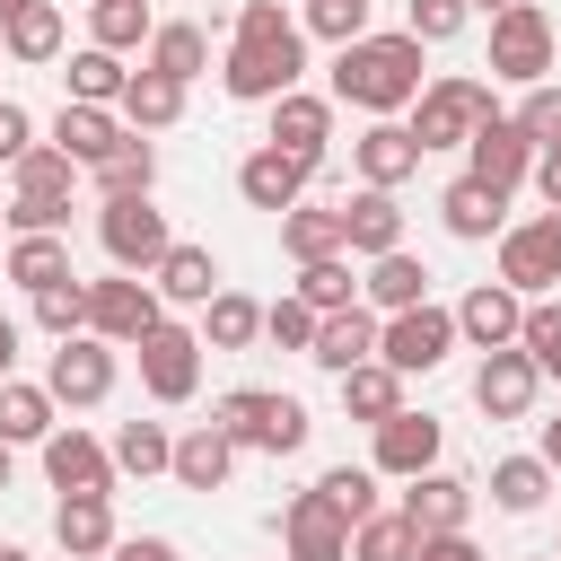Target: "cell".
<instances>
[{
  "instance_id": "681fc988",
  "label": "cell",
  "mask_w": 561,
  "mask_h": 561,
  "mask_svg": "<svg viewBox=\"0 0 561 561\" xmlns=\"http://www.w3.org/2000/svg\"><path fill=\"white\" fill-rule=\"evenodd\" d=\"M298 26H307V35H324V44L342 53V44H359V35H368V0H307V18H298Z\"/></svg>"
},
{
  "instance_id": "52a82bcc",
  "label": "cell",
  "mask_w": 561,
  "mask_h": 561,
  "mask_svg": "<svg viewBox=\"0 0 561 561\" xmlns=\"http://www.w3.org/2000/svg\"><path fill=\"white\" fill-rule=\"evenodd\" d=\"M491 79H517V88L552 79V18L535 0H517V9L491 18Z\"/></svg>"
},
{
  "instance_id": "e7e4bbea",
  "label": "cell",
  "mask_w": 561,
  "mask_h": 561,
  "mask_svg": "<svg viewBox=\"0 0 561 561\" xmlns=\"http://www.w3.org/2000/svg\"><path fill=\"white\" fill-rule=\"evenodd\" d=\"M0 561H26V552H18V543H0Z\"/></svg>"
},
{
  "instance_id": "8d00e7d4",
  "label": "cell",
  "mask_w": 561,
  "mask_h": 561,
  "mask_svg": "<svg viewBox=\"0 0 561 561\" xmlns=\"http://www.w3.org/2000/svg\"><path fill=\"white\" fill-rule=\"evenodd\" d=\"M280 245H289V263H333L342 254V210H324V202L280 210Z\"/></svg>"
},
{
  "instance_id": "7bdbcfd3",
  "label": "cell",
  "mask_w": 561,
  "mask_h": 561,
  "mask_svg": "<svg viewBox=\"0 0 561 561\" xmlns=\"http://www.w3.org/2000/svg\"><path fill=\"white\" fill-rule=\"evenodd\" d=\"M412 552H421V535H412L403 508H377V517L351 526V561H412Z\"/></svg>"
},
{
  "instance_id": "ac0fdd59",
  "label": "cell",
  "mask_w": 561,
  "mask_h": 561,
  "mask_svg": "<svg viewBox=\"0 0 561 561\" xmlns=\"http://www.w3.org/2000/svg\"><path fill=\"white\" fill-rule=\"evenodd\" d=\"M351 167H359V184H368V193H394V184H412V175H421V140H412L403 123H368V131L351 140Z\"/></svg>"
},
{
  "instance_id": "ee69618b",
  "label": "cell",
  "mask_w": 561,
  "mask_h": 561,
  "mask_svg": "<svg viewBox=\"0 0 561 561\" xmlns=\"http://www.w3.org/2000/svg\"><path fill=\"white\" fill-rule=\"evenodd\" d=\"M61 79H70V105H114V96H123V79H131V70H123V61H114V53H96V44H79V53H70V70H61Z\"/></svg>"
},
{
  "instance_id": "d4e9b609",
  "label": "cell",
  "mask_w": 561,
  "mask_h": 561,
  "mask_svg": "<svg viewBox=\"0 0 561 561\" xmlns=\"http://www.w3.org/2000/svg\"><path fill=\"white\" fill-rule=\"evenodd\" d=\"M149 289H158V307H210L219 298V263H210V245H167L158 254V272H149Z\"/></svg>"
},
{
  "instance_id": "6f0895ef",
  "label": "cell",
  "mask_w": 561,
  "mask_h": 561,
  "mask_svg": "<svg viewBox=\"0 0 561 561\" xmlns=\"http://www.w3.org/2000/svg\"><path fill=\"white\" fill-rule=\"evenodd\" d=\"M535 193L561 210V149H543V158H535Z\"/></svg>"
},
{
  "instance_id": "f907efd6",
  "label": "cell",
  "mask_w": 561,
  "mask_h": 561,
  "mask_svg": "<svg viewBox=\"0 0 561 561\" xmlns=\"http://www.w3.org/2000/svg\"><path fill=\"white\" fill-rule=\"evenodd\" d=\"M508 123L526 131V149H535V158H543V149H561V88H552V79H543V88H526V105H517Z\"/></svg>"
},
{
  "instance_id": "8992f818",
  "label": "cell",
  "mask_w": 561,
  "mask_h": 561,
  "mask_svg": "<svg viewBox=\"0 0 561 561\" xmlns=\"http://www.w3.org/2000/svg\"><path fill=\"white\" fill-rule=\"evenodd\" d=\"M44 394H53V412H96V403L114 394V342H96V333L53 342V359H44Z\"/></svg>"
},
{
  "instance_id": "5b68a950",
  "label": "cell",
  "mask_w": 561,
  "mask_h": 561,
  "mask_svg": "<svg viewBox=\"0 0 561 561\" xmlns=\"http://www.w3.org/2000/svg\"><path fill=\"white\" fill-rule=\"evenodd\" d=\"M447 351H456V307H403V316H377V359H386L394 377H430Z\"/></svg>"
},
{
  "instance_id": "f5cc1de1",
  "label": "cell",
  "mask_w": 561,
  "mask_h": 561,
  "mask_svg": "<svg viewBox=\"0 0 561 561\" xmlns=\"http://www.w3.org/2000/svg\"><path fill=\"white\" fill-rule=\"evenodd\" d=\"M263 342H280V351H307V342H316V307H307L298 289H289V298H272V307H263Z\"/></svg>"
},
{
  "instance_id": "f546056e",
  "label": "cell",
  "mask_w": 561,
  "mask_h": 561,
  "mask_svg": "<svg viewBox=\"0 0 561 561\" xmlns=\"http://www.w3.org/2000/svg\"><path fill=\"white\" fill-rule=\"evenodd\" d=\"M359 289H368V307H377V316H403V307H430V263H421V254H377Z\"/></svg>"
},
{
  "instance_id": "30bf717a",
  "label": "cell",
  "mask_w": 561,
  "mask_h": 561,
  "mask_svg": "<svg viewBox=\"0 0 561 561\" xmlns=\"http://www.w3.org/2000/svg\"><path fill=\"white\" fill-rule=\"evenodd\" d=\"M552 280H561V210L500 228V289H517V298H543Z\"/></svg>"
},
{
  "instance_id": "7c38bea8",
  "label": "cell",
  "mask_w": 561,
  "mask_h": 561,
  "mask_svg": "<svg viewBox=\"0 0 561 561\" xmlns=\"http://www.w3.org/2000/svg\"><path fill=\"white\" fill-rule=\"evenodd\" d=\"M316 175H324V158H289V149H272V140H263V149H245L237 193H245L254 210H272V219H280V210H298V202H307V184H316Z\"/></svg>"
},
{
  "instance_id": "f6af8a7d",
  "label": "cell",
  "mask_w": 561,
  "mask_h": 561,
  "mask_svg": "<svg viewBox=\"0 0 561 561\" xmlns=\"http://www.w3.org/2000/svg\"><path fill=\"white\" fill-rule=\"evenodd\" d=\"M298 298H307L316 316H333V307H359V280H351V254H333V263H298Z\"/></svg>"
},
{
  "instance_id": "603a6c76",
  "label": "cell",
  "mask_w": 561,
  "mask_h": 561,
  "mask_svg": "<svg viewBox=\"0 0 561 561\" xmlns=\"http://www.w3.org/2000/svg\"><path fill=\"white\" fill-rule=\"evenodd\" d=\"M517 324H526V298H517V289H500V280L465 289V307H456V342H473V351H508V342H517Z\"/></svg>"
},
{
  "instance_id": "d590c367",
  "label": "cell",
  "mask_w": 561,
  "mask_h": 561,
  "mask_svg": "<svg viewBox=\"0 0 561 561\" xmlns=\"http://www.w3.org/2000/svg\"><path fill=\"white\" fill-rule=\"evenodd\" d=\"M61 421H53V394L44 386H26V377H9L0 386V447H44Z\"/></svg>"
},
{
  "instance_id": "836d02e7",
  "label": "cell",
  "mask_w": 561,
  "mask_h": 561,
  "mask_svg": "<svg viewBox=\"0 0 561 561\" xmlns=\"http://www.w3.org/2000/svg\"><path fill=\"white\" fill-rule=\"evenodd\" d=\"M0 272H9V280H18L26 298H35V289H53V280H79V272H70V237H53V228H35V237H18Z\"/></svg>"
},
{
  "instance_id": "6da1fadb",
  "label": "cell",
  "mask_w": 561,
  "mask_h": 561,
  "mask_svg": "<svg viewBox=\"0 0 561 561\" xmlns=\"http://www.w3.org/2000/svg\"><path fill=\"white\" fill-rule=\"evenodd\" d=\"M219 88L237 105H272L289 88H307V26L280 9V0H245L237 9V44L219 61Z\"/></svg>"
},
{
  "instance_id": "816d5d0a",
  "label": "cell",
  "mask_w": 561,
  "mask_h": 561,
  "mask_svg": "<svg viewBox=\"0 0 561 561\" xmlns=\"http://www.w3.org/2000/svg\"><path fill=\"white\" fill-rule=\"evenodd\" d=\"M316 491H324V500H333L351 526H359V517H377V473H368V465H333Z\"/></svg>"
},
{
  "instance_id": "ab89813d",
  "label": "cell",
  "mask_w": 561,
  "mask_h": 561,
  "mask_svg": "<svg viewBox=\"0 0 561 561\" xmlns=\"http://www.w3.org/2000/svg\"><path fill=\"white\" fill-rule=\"evenodd\" d=\"M149 26H158V18H149V0H96V9H88V44H96V53H114V61H123V53H140V44H149Z\"/></svg>"
},
{
  "instance_id": "94428289",
  "label": "cell",
  "mask_w": 561,
  "mask_h": 561,
  "mask_svg": "<svg viewBox=\"0 0 561 561\" xmlns=\"http://www.w3.org/2000/svg\"><path fill=\"white\" fill-rule=\"evenodd\" d=\"M465 9H473V18H500V9H517V0H465Z\"/></svg>"
},
{
  "instance_id": "44dd1931",
  "label": "cell",
  "mask_w": 561,
  "mask_h": 561,
  "mask_svg": "<svg viewBox=\"0 0 561 561\" xmlns=\"http://www.w3.org/2000/svg\"><path fill=\"white\" fill-rule=\"evenodd\" d=\"M263 140L289 149V158H324V140H333V96H316V88L272 96V131H263Z\"/></svg>"
},
{
  "instance_id": "2e32d148",
  "label": "cell",
  "mask_w": 561,
  "mask_h": 561,
  "mask_svg": "<svg viewBox=\"0 0 561 561\" xmlns=\"http://www.w3.org/2000/svg\"><path fill=\"white\" fill-rule=\"evenodd\" d=\"M535 394H543V377H535V359H526L517 342H508V351H482V368H473V403H482L491 421H526Z\"/></svg>"
},
{
  "instance_id": "5bb4252c",
  "label": "cell",
  "mask_w": 561,
  "mask_h": 561,
  "mask_svg": "<svg viewBox=\"0 0 561 561\" xmlns=\"http://www.w3.org/2000/svg\"><path fill=\"white\" fill-rule=\"evenodd\" d=\"M280 552L289 561H351V517L324 500V491H298L280 508Z\"/></svg>"
},
{
  "instance_id": "db71d44e",
  "label": "cell",
  "mask_w": 561,
  "mask_h": 561,
  "mask_svg": "<svg viewBox=\"0 0 561 561\" xmlns=\"http://www.w3.org/2000/svg\"><path fill=\"white\" fill-rule=\"evenodd\" d=\"M26 149H35V114H26V105H9V96H0V167H18V158H26Z\"/></svg>"
},
{
  "instance_id": "ffe728a7",
  "label": "cell",
  "mask_w": 561,
  "mask_h": 561,
  "mask_svg": "<svg viewBox=\"0 0 561 561\" xmlns=\"http://www.w3.org/2000/svg\"><path fill=\"white\" fill-rule=\"evenodd\" d=\"M438 421L430 412H394V421H377V456H368V473H394V482H412V473H430L438 465Z\"/></svg>"
},
{
  "instance_id": "9f6ffc18",
  "label": "cell",
  "mask_w": 561,
  "mask_h": 561,
  "mask_svg": "<svg viewBox=\"0 0 561 561\" xmlns=\"http://www.w3.org/2000/svg\"><path fill=\"white\" fill-rule=\"evenodd\" d=\"M105 561H184V552H175L167 535H131V543H114Z\"/></svg>"
},
{
  "instance_id": "d6986e66",
  "label": "cell",
  "mask_w": 561,
  "mask_h": 561,
  "mask_svg": "<svg viewBox=\"0 0 561 561\" xmlns=\"http://www.w3.org/2000/svg\"><path fill=\"white\" fill-rule=\"evenodd\" d=\"M307 359H316L324 377H351L359 359H377V307H333V316H316Z\"/></svg>"
},
{
  "instance_id": "f35d334b",
  "label": "cell",
  "mask_w": 561,
  "mask_h": 561,
  "mask_svg": "<svg viewBox=\"0 0 561 561\" xmlns=\"http://www.w3.org/2000/svg\"><path fill=\"white\" fill-rule=\"evenodd\" d=\"M245 342H263V307L245 289H219L202 307V351H245Z\"/></svg>"
},
{
  "instance_id": "03108f58",
  "label": "cell",
  "mask_w": 561,
  "mask_h": 561,
  "mask_svg": "<svg viewBox=\"0 0 561 561\" xmlns=\"http://www.w3.org/2000/svg\"><path fill=\"white\" fill-rule=\"evenodd\" d=\"M526 561H552V552H526Z\"/></svg>"
},
{
  "instance_id": "8fae6325",
  "label": "cell",
  "mask_w": 561,
  "mask_h": 561,
  "mask_svg": "<svg viewBox=\"0 0 561 561\" xmlns=\"http://www.w3.org/2000/svg\"><path fill=\"white\" fill-rule=\"evenodd\" d=\"M131 351H140L149 403H193V386H202V333H193V324H158V333H140Z\"/></svg>"
},
{
  "instance_id": "11a10c76",
  "label": "cell",
  "mask_w": 561,
  "mask_h": 561,
  "mask_svg": "<svg viewBox=\"0 0 561 561\" xmlns=\"http://www.w3.org/2000/svg\"><path fill=\"white\" fill-rule=\"evenodd\" d=\"M412 561H482V543H473V535H421Z\"/></svg>"
},
{
  "instance_id": "277c9868",
  "label": "cell",
  "mask_w": 561,
  "mask_h": 561,
  "mask_svg": "<svg viewBox=\"0 0 561 561\" xmlns=\"http://www.w3.org/2000/svg\"><path fill=\"white\" fill-rule=\"evenodd\" d=\"M491 114H500V96H491L482 79H465V70H456V79H430V88L412 96V123H403V131H412V140H421V158H430V149H465Z\"/></svg>"
},
{
  "instance_id": "9c48e42d",
  "label": "cell",
  "mask_w": 561,
  "mask_h": 561,
  "mask_svg": "<svg viewBox=\"0 0 561 561\" xmlns=\"http://www.w3.org/2000/svg\"><path fill=\"white\" fill-rule=\"evenodd\" d=\"M158 324H167V307H158V289H149L140 272L88 280V333H96V342L131 351V342H140V333H158Z\"/></svg>"
},
{
  "instance_id": "60d3db41",
  "label": "cell",
  "mask_w": 561,
  "mask_h": 561,
  "mask_svg": "<svg viewBox=\"0 0 561 561\" xmlns=\"http://www.w3.org/2000/svg\"><path fill=\"white\" fill-rule=\"evenodd\" d=\"M543 491H552V465H543V456H500V465H491V500H500L508 517H535Z\"/></svg>"
},
{
  "instance_id": "3957f363",
  "label": "cell",
  "mask_w": 561,
  "mask_h": 561,
  "mask_svg": "<svg viewBox=\"0 0 561 561\" xmlns=\"http://www.w3.org/2000/svg\"><path fill=\"white\" fill-rule=\"evenodd\" d=\"M210 421L228 430L237 456H245V447H254V456H298L307 430H316L307 403H298V394H272V386H228V394L210 403Z\"/></svg>"
},
{
  "instance_id": "6125c7cd",
  "label": "cell",
  "mask_w": 561,
  "mask_h": 561,
  "mask_svg": "<svg viewBox=\"0 0 561 561\" xmlns=\"http://www.w3.org/2000/svg\"><path fill=\"white\" fill-rule=\"evenodd\" d=\"M18 9H26V0H0V26H9V18H18Z\"/></svg>"
},
{
  "instance_id": "003e7915",
  "label": "cell",
  "mask_w": 561,
  "mask_h": 561,
  "mask_svg": "<svg viewBox=\"0 0 561 561\" xmlns=\"http://www.w3.org/2000/svg\"><path fill=\"white\" fill-rule=\"evenodd\" d=\"M552 561H561V543H552Z\"/></svg>"
},
{
  "instance_id": "e0dca14e",
  "label": "cell",
  "mask_w": 561,
  "mask_h": 561,
  "mask_svg": "<svg viewBox=\"0 0 561 561\" xmlns=\"http://www.w3.org/2000/svg\"><path fill=\"white\" fill-rule=\"evenodd\" d=\"M403 517H412V535H465V517H473V482L430 465V473L403 482Z\"/></svg>"
},
{
  "instance_id": "83f0119b",
  "label": "cell",
  "mask_w": 561,
  "mask_h": 561,
  "mask_svg": "<svg viewBox=\"0 0 561 561\" xmlns=\"http://www.w3.org/2000/svg\"><path fill=\"white\" fill-rule=\"evenodd\" d=\"M53 543L61 561H105L123 535H114V500H61L53 508Z\"/></svg>"
},
{
  "instance_id": "ba28073f",
  "label": "cell",
  "mask_w": 561,
  "mask_h": 561,
  "mask_svg": "<svg viewBox=\"0 0 561 561\" xmlns=\"http://www.w3.org/2000/svg\"><path fill=\"white\" fill-rule=\"evenodd\" d=\"M96 237H105L114 272H158V254L175 245V228H167V210H158L149 193H123V202H105V210H96Z\"/></svg>"
},
{
  "instance_id": "4316f807",
  "label": "cell",
  "mask_w": 561,
  "mask_h": 561,
  "mask_svg": "<svg viewBox=\"0 0 561 561\" xmlns=\"http://www.w3.org/2000/svg\"><path fill=\"white\" fill-rule=\"evenodd\" d=\"M438 219H447V237H465V245H482V237H500V228H508V193H491V184H473V175H456V184L438 193Z\"/></svg>"
},
{
  "instance_id": "bcb514c9",
  "label": "cell",
  "mask_w": 561,
  "mask_h": 561,
  "mask_svg": "<svg viewBox=\"0 0 561 561\" xmlns=\"http://www.w3.org/2000/svg\"><path fill=\"white\" fill-rule=\"evenodd\" d=\"M465 26H473V9H465V0H403V35H412L421 53H430V44H456Z\"/></svg>"
},
{
  "instance_id": "7dc6e473",
  "label": "cell",
  "mask_w": 561,
  "mask_h": 561,
  "mask_svg": "<svg viewBox=\"0 0 561 561\" xmlns=\"http://www.w3.org/2000/svg\"><path fill=\"white\" fill-rule=\"evenodd\" d=\"M517 351L535 359V377H561V307H552V298H526V324H517Z\"/></svg>"
},
{
  "instance_id": "7a4b0ae2",
  "label": "cell",
  "mask_w": 561,
  "mask_h": 561,
  "mask_svg": "<svg viewBox=\"0 0 561 561\" xmlns=\"http://www.w3.org/2000/svg\"><path fill=\"white\" fill-rule=\"evenodd\" d=\"M430 79H421V44L394 26V35H359V44H342L333 53V105H359V114H377V123H394L412 96H421Z\"/></svg>"
},
{
  "instance_id": "74e56055",
  "label": "cell",
  "mask_w": 561,
  "mask_h": 561,
  "mask_svg": "<svg viewBox=\"0 0 561 561\" xmlns=\"http://www.w3.org/2000/svg\"><path fill=\"white\" fill-rule=\"evenodd\" d=\"M0 53H9V61H61V9H53V0H26V9L0 26Z\"/></svg>"
},
{
  "instance_id": "680465c9",
  "label": "cell",
  "mask_w": 561,
  "mask_h": 561,
  "mask_svg": "<svg viewBox=\"0 0 561 561\" xmlns=\"http://www.w3.org/2000/svg\"><path fill=\"white\" fill-rule=\"evenodd\" d=\"M9 377H18V324L0 316V386H9Z\"/></svg>"
},
{
  "instance_id": "4dcf8cb0",
  "label": "cell",
  "mask_w": 561,
  "mask_h": 561,
  "mask_svg": "<svg viewBox=\"0 0 561 561\" xmlns=\"http://www.w3.org/2000/svg\"><path fill=\"white\" fill-rule=\"evenodd\" d=\"M114 114H123V131H167V123L184 114V88L158 79V70H131L123 96H114Z\"/></svg>"
},
{
  "instance_id": "cb8c5ba5",
  "label": "cell",
  "mask_w": 561,
  "mask_h": 561,
  "mask_svg": "<svg viewBox=\"0 0 561 561\" xmlns=\"http://www.w3.org/2000/svg\"><path fill=\"white\" fill-rule=\"evenodd\" d=\"M53 149H61L70 167H96V158L123 149V114H114V105H70V96H61V114H53Z\"/></svg>"
},
{
  "instance_id": "be15d7a7",
  "label": "cell",
  "mask_w": 561,
  "mask_h": 561,
  "mask_svg": "<svg viewBox=\"0 0 561 561\" xmlns=\"http://www.w3.org/2000/svg\"><path fill=\"white\" fill-rule=\"evenodd\" d=\"M0 491H9V447H0Z\"/></svg>"
},
{
  "instance_id": "4fadbf2b",
  "label": "cell",
  "mask_w": 561,
  "mask_h": 561,
  "mask_svg": "<svg viewBox=\"0 0 561 561\" xmlns=\"http://www.w3.org/2000/svg\"><path fill=\"white\" fill-rule=\"evenodd\" d=\"M44 482L61 500H114V456L88 438V430H53L44 438Z\"/></svg>"
},
{
  "instance_id": "f1b7e54d",
  "label": "cell",
  "mask_w": 561,
  "mask_h": 561,
  "mask_svg": "<svg viewBox=\"0 0 561 561\" xmlns=\"http://www.w3.org/2000/svg\"><path fill=\"white\" fill-rule=\"evenodd\" d=\"M140 70H158V79L193 88V79L210 70V35H202L193 18H167V26H149V61H140Z\"/></svg>"
},
{
  "instance_id": "d6a6232c",
  "label": "cell",
  "mask_w": 561,
  "mask_h": 561,
  "mask_svg": "<svg viewBox=\"0 0 561 561\" xmlns=\"http://www.w3.org/2000/svg\"><path fill=\"white\" fill-rule=\"evenodd\" d=\"M88 184H96V202H123V193H149V184H158V140H140V131H123V149H114V158H96V167H88Z\"/></svg>"
},
{
  "instance_id": "484cf974",
  "label": "cell",
  "mask_w": 561,
  "mask_h": 561,
  "mask_svg": "<svg viewBox=\"0 0 561 561\" xmlns=\"http://www.w3.org/2000/svg\"><path fill=\"white\" fill-rule=\"evenodd\" d=\"M167 473H175L184 491H219V482L237 473V447H228V430H219V421H193V430L175 438V456H167Z\"/></svg>"
},
{
  "instance_id": "1f68e13d",
  "label": "cell",
  "mask_w": 561,
  "mask_h": 561,
  "mask_svg": "<svg viewBox=\"0 0 561 561\" xmlns=\"http://www.w3.org/2000/svg\"><path fill=\"white\" fill-rule=\"evenodd\" d=\"M9 184H18V202H44V210H70V184H79V167L53 149V140H35L18 167H9Z\"/></svg>"
},
{
  "instance_id": "91938a15",
  "label": "cell",
  "mask_w": 561,
  "mask_h": 561,
  "mask_svg": "<svg viewBox=\"0 0 561 561\" xmlns=\"http://www.w3.org/2000/svg\"><path fill=\"white\" fill-rule=\"evenodd\" d=\"M535 456H543V465L561 473V421H543V447H535Z\"/></svg>"
},
{
  "instance_id": "e575fe53",
  "label": "cell",
  "mask_w": 561,
  "mask_h": 561,
  "mask_svg": "<svg viewBox=\"0 0 561 561\" xmlns=\"http://www.w3.org/2000/svg\"><path fill=\"white\" fill-rule=\"evenodd\" d=\"M333 386H342V412H351V421H368V430L403 412V377H394L386 359H359V368H351V377H333Z\"/></svg>"
},
{
  "instance_id": "9a60e30c",
  "label": "cell",
  "mask_w": 561,
  "mask_h": 561,
  "mask_svg": "<svg viewBox=\"0 0 561 561\" xmlns=\"http://www.w3.org/2000/svg\"><path fill=\"white\" fill-rule=\"evenodd\" d=\"M465 175H473V184H491V193H517V184L535 175V149H526V131H517L508 114H491V123L465 140Z\"/></svg>"
},
{
  "instance_id": "b9f144b4",
  "label": "cell",
  "mask_w": 561,
  "mask_h": 561,
  "mask_svg": "<svg viewBox=\"0 0 561 561\" xmlns=\"http://www.w3.org/2000/svg\"><path fill=\"white\" fill-rule=\"evenodd\" d=\"M105 456H114V473H140V482H149V473H167L175 438H167V421H123Z\"/></svg>"
},
{
  "instance_id": "7402d4cb",
  "label": "cell",
  "mask_w": 561,
  "mask_h": 561,
  "mask_svg": "<svg viewBox=\"0 0 561 561\" xmlns=\"http://www.w3.org/2000/svg\"><path fill=\"white\" fill-rule=\"evenodd\" d=\"M342 254H368V263H377V254H403V202L359 184V193L342 202Z\"/></svg>"
},
{
  "instance_id": "c3c4849f",
  "label": "cell",
  "mask_w": 561,
  "mask_h": 561,
  "mask_svg": "<svg viewBox=\"0 0 561 561\" xmlns=\"http://www.w3.org/2000/svg\"><path fill=\"white\" fill-rule=\"evenodd\" d=\"M35 324H44L53 342L88 333V280H53V289H35Z\"/></svg>"
}]
</instances>
